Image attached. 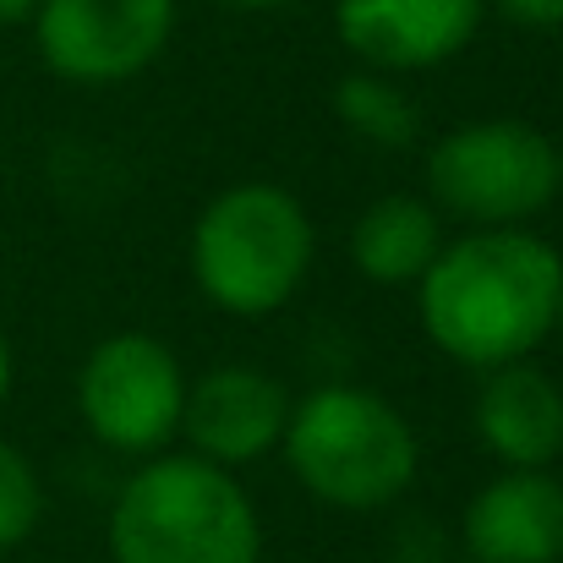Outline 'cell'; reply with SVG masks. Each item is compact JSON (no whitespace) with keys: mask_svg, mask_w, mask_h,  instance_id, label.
I'll return each instance as SVG.
<instances>
[{"mask_svg":"<svg viewBox=\"0 0 563 563\" xmlns=\"http://www.w3.org/2000/svg\"><path fill=\"white\" fill-rule=\"evenodd\" d=\"M416 312L427 340L476 373L526 362L542 340H553L563 307V257L553 241L526 224L471 230L443 241L427 274L416 279Z\"/></svg>","mask_w":563,"mask_h":563,"instance_id":"cell-1","label":"cell"},{"mask_svg":"<svg viewBox=\"0 0 563 563\" xmlns=\"http://www.w3.org/2000/svg\"><path fill=\"white\" fill-rule=\"evenodd\" d=\"M115 563H257L263 520L235 471L202 454H159L126 476L110 515Z\"/></svg>","mask_w":563,"mask_h":563,"instance_id":"cell-2","label":"cell"},{"mask_svg":"<svg viewBox=\"0 0 563 563\" xmlns=\"http://www.w3.org/2000/svg\"><path fill=\"white\" fill-rule=\"evenodd\" d=\"M279 443L296 482L318 504L345 509V515L388 509L416 482V465H421L416 427L383 394L351 388V383L312 388L301 405H290Z\"/></svg>","mask_w":563,"mask_h":563,"instance_id":"cell-3","label":"cell"},{"mask_svg":"<svg viewBox=\"0 0 563 563\" xmlns=\"http://www.w3.org/2000/svg\"><path fill=\"white\" fill-rule=\"evenodd\" d=\"M318 252V230L301 197L274 181H241L219 191L191 224V279L230 318L279 312Z\"/></svg>","mask_w":563,"mask_h":563,"instance_id":"cell-4","label":"cell"},{"mask_svg":"<svg viewBox=\"0 0 563 563\" xmlns=\"http://www.w3.org/2000/svg\"><path fill=\"white\" fill-rule=\"evenodd\" d=\"M563 187V159L531 121L487 115L454 126L427 154V191L443 213L476 230L531 224Z\"/></svg>","mask_w":563,"mask_h":563,"instance_id":"cell-5","label":"cell"},{"mask_svg":"<svg viewBox=\"0 0 563 563\" xmlns=\"http://www.w3.org/2000/svg\"><path fill=\"white\" fill-rule=\"evenodd\" d=\"M187 373L154 334H110L77 373V410L88 432L115 454H159L181 432Z\"/></svg>","mask_w":563,"mask_h":563,"instance_id":"cell-6","label":"cell"},{"mask_svg":"<svg viewBox=\"0 0 563 563\" xmlns=\"http://www.w3.org/2000/svg\"><path fill=\"white\" fill-rule=\"evenodd\" d=\"M176 33V0H38L33 38L55 77L110 88L148 71Z\"/></svg>","mask_w":563,"mask_h":563,"instance_id":"cell-7","label":"cell"},{"mask_svg":"<svg viewBox=\"0 0 563 563\" xmlns=\"http://www.w3.org/2000/svg\"><path fill=\"white\" fill-rule=\"evenodd\" d=\"M487 0H334L345 49L373 71H427L460 55Z\"/></svg>","mask_w":563,"mask_h":563,"instance_id":"cell-8","label":"cell"},{"mask_svg":"<svg viewBox=\"0 0 563 563\" xmlns=\"http://www.w3.org/2000/svg\"><path fill=\"white\" fill-rule=\"evenodd\" d=\"M290 421V388L263 367H213L187 383L181 405V438L191 454L235 471L263 460Z\"/></svg>","mask_w":563,"mask_h":563,"instance_id":"cell-9","label":"cell"},{"mask_svg":"<svg viewBox=\"0 0 563 563\" xmlns=\"http://www.w3.org/2000/svg\"><path fill=\"white\" fill-rule=\"evenodd\" d=\"M465 548L476 563H559L563 482L553 471L504 465L465 509Z\"/></svg>","mask_w":563,"mask_h":563,"instance_id":"cell-10","label":"cell"},{"mask_svg":"<svg viewBox=\"0 0 563 563\" xmlns=\"http://www.w3.org/2000/svg\"><path fill=\"white\" fill-rule=\"evenodd\" d=\"M476 432L498 465L548 471L563 454V388L531 362L493 367L476 394Z\"/></svg>","mask_w":563,"mask_h":563,"instance_id":"cell-11","label":"cell"},{"mask_svg":"<svg viewBox=\"0 0 563 563\" xmlns=\"http://www.w3.org/2000/svg\"><path fill=\"white\" fill-rule=\"evenodd\" d=\"M438 246H443L438 208L410 191H388L367 202V213L351 230V263L373 285H416L427 263L438 257Z\"/></svg>","mask_w":563,"mask_h":563,"instance_id":"cell-12","label":"cell"},{"mask_svg":"<svg viewBox=\"0 0 563 563\" xmlns=\"http://www.w3.org/2000/svg\"><path fill=\"white\" fill-rule=\"evenodd\" d=\"M334 110H340V121H345L362 143H373V148H410V143H416V126H421V115H416L410 93L394 82V71H373V66L340 77Z\"/></svg>","mask_w":563,"mask_h":563,"instance_id":"cell-13","label":"cell"},{"mask_svg":"<svg viewBox=\"0 0 563 563\" xmlns=\"http://www.w3.org/2000/svg\"><path fill=\"white\" fill-rule=\"evenodd\" d=\"M38 515H44L38 471H33V460H27L16 443L0 438V553L22 548V542L33 537Z\"/></svg>","mask_w":563,"mask_h":563,"instance_id":"cell-14","label":"cell"},{"mask_svg":"<svg viewBox=\"0 0 563 563\" xmlns=\"http://www.w3.org/2000/svg\"><path fill=\"white\" fill-rule=\"evenodd\" d=\"M520 27H563V0H487Z\"/></svg>","mask_w":563,"mask_h":563,"instance_id":"cell-15","label":"cell"},{"mask_svg":"<svg viewBox=\"0 0 563 563\" xmlns=\"http://www.w3.org/2000/svg\"><path fill=\"white\" fill-rule=\"evenodd\" d=\"M38 0H0V27H16V22H33Z\"/></svg>","mask_w":563,"mask_h":563,"instance_id":"cell-16","label":"cell"},{"mask_svg":"<svg viewBox=\"0 0 563 563\" xmlns=\"http://www.w3.org/2000/svg\"><path fill=\"white\" fill-rule=\"evenodd\" d=\"M5 394H11V340L0 329V405H5Z\"/></svg>","mask_w":563,"mask_h":563,"instance_id":"cell-17","label":"cell"},{"mask_svg":"<svg viewBox=\"0 0 563 563\" xmlns=\"http://www.w3.org/2000/svg\"><path fill=\"white\" fill-rule=\"evenodd\" d=\"M230 11H279V5H296V0H219Z\"/></svg>","mask_w":563,"mask_h":563,"instance_id":"cell-18","label":"cell"},{"mask_svg":"<svg viewBox=\"0 0 563 563\" xmlns=\"http://www.w3.org/2000/svg\"><path fill=\"white\" fill-rule=\"evenodd\" d=\"M559 334H563V307H559Z\"/></svg>","mask_w":563,"mask_h":563,"instance_id":"cell-19","label":"cell"},{"mask_svg":"<svg viewBox=\"0 0 563 563\" xmlns=\"http://www.w3.org/2000/svg\"><path fill=\"white\" fill-rule=\"evenodd\" d=\"M465 563H476V559H465Z\"/></svg>","mask_w":563,"mask_h":563,"instance_id":"cell-20","label":"cell"},{"mask_svg":"<svg viewBox=\"0 0 563 563\" xmlns=\"http://www.w3.org/2000/svg\"><path fill=\"white\" fill-rule=\"evenodd\" d=\"M559 159H563V154H559Z\"/></svg>","mask_w":563,"mask_h":563,"instance_id":"cell-21","label":"cell"}]
</instances>
